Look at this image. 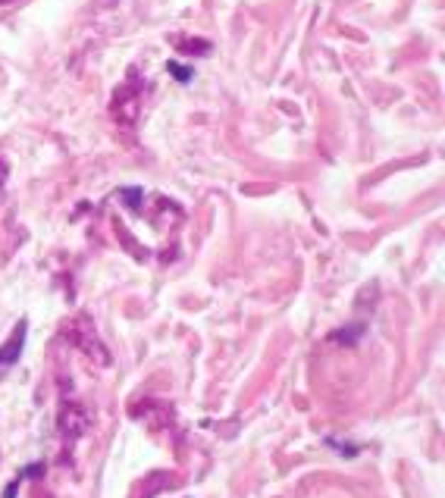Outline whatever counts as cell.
Returning <instances> with one entry per match:
<instances>
[{
    "instance_id": "1",
    "label": "cell",
    "mask_w": 445,
    "mask_h": 498,
    "mask_svg": "<svg viewBox=\"0 0 445 498\" xmlns=\"http://www.w3.org/2000/svg\"><path fill=\"white\" fill-rule=\"evenodd\" d=\"M170 72H176L179 82H188V79H192V70H188V66H179V63H170Z\"/></svg>"
}]
</instances>
